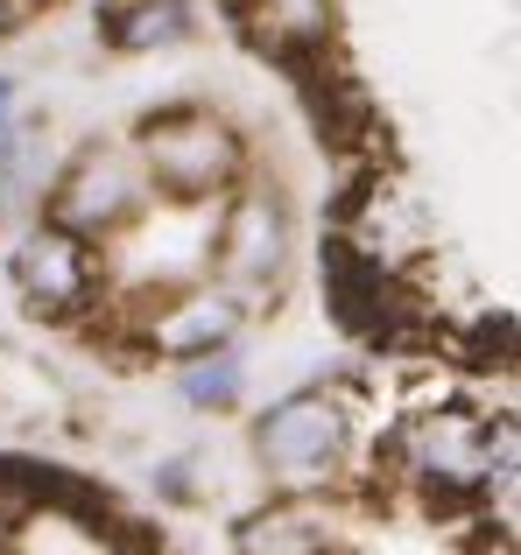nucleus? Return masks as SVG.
<instances>
[{
	"label": "nucleus",
	"instance_id": "obj_12",
	"mask_svg": "<svg viewBox=\"0 0 521 555\" xmlns=\"http://www.w3.org/2000/svg\"><path fill=\"white\" fill-rule=\"evenodd\" d=\"M22 14H28V8H22V0H0V42H8V36H14V28H22Z\"/></svg>",
	"mask_w": 521,
	"mask_h": 555
},
{
	"label": "nucleus",
	"instance_id": "obj_1",
	"mask_svg": "<svg viewBox=\"0 0 521 555\" xmlns=\"http://www.w3.org/2000/svg\"><path fill=\"white\" fill-rule=\"evenodd\" d=\"M395 472L416 478L437 506L480 500L494 492V478L508 486L514 478V429L508 422H486L472 408H430V415H409L395 436Z\"/></svg>",
	"mask_w": 521,
	"mask_h": 555
},
{
	"label": "nucleus",
	"instance_id": "obj_11",
	"mask_svg": "<svg viewBox=\"0 0 521 555\" xmlns=\"http://www.w3.org/2000/svg\"><path fill=\"white\" fill-rule=\"evenodd\" d=\"M14 149H22V134H14V120H8V113H0V169L14 163Z\"/></svg>",
	"mask_w": 521,
	"mask_h": 555
},
{
	"label": "nucleus",
	"instance_id": "obj_8",
	"mask_svg": "<svg viewBox=\"0 0 521 555\" xmlns=\"http://www.w3.org/2000/svg\"><path fill=\"white\" fill-rule=\"evenodd\" d=\"M240 555H339V528L317 514V492H282V506L240 528Z\"/></svg>",
	"mask_w": 521,
	"mask_h": 555
},
{
	"label": "nucleus",
	"instance_id": "obj_9",
	"mask_svg": "<svg viewBox=\"0 0 521 555\" xmlns=\"http://www.w3.org/2000/svg\"><path fill=\"white\" fill-rule=\"evenodd\" d=\"M191 8L183 0H106V14H99V36L113 42V50L141 56V50H169V42L191 36Z\"/></svg>",
	"mask_w": 521,
	"mask_h": 555
},
{
	"label": "nucleus",
	"instance_id": "obj_5",
	"mask_svg": "<svg viewBox=\"0 0 521 555\" xmlns=\"http://www.w3.org/2000/svg\"><path fill=\"white\" fill-rule=\"evenodd\" d=\"M289 254H296V225H289V204L275 197V190H226V211L212 218V260H219V274L233 288H275L289 268Z\"/></svg>",
	"mask_w": 521,
	"mask_h": 555
},
{
	"label": "nucleus",
	"instance_id": "obj_13",
	"mask_svg": "<svg viewBox=\"0 0 521 555\" xmlns=\"http://www.w3.org/2000/svg\"><path fill=\"white\" fill-rule=\"evenodd\" d=\"M14 106V78H8V70H0V113H8Z\"/></svg>",
	"mask_w": 521,
	"mask_h": 555
},
{
	"label": "nucleus",
	"instance_id": "obj_3",
	"mask_svg": "<svg viewBox=\"0 0 521 555\" xmlns=\"http://www.w3.org/2000/svg\"><path fill=\"white\" fill-rule=\"evenodd\" d=\"M345 450H353V415L325 387L289 393V401H275L254 422V457L275 492H325L339 478Z\"/></svg>",
	"mask_w": 521,
	"mask_h": 555
},
{
	"label": "nucleus",
	"instance_id": "obj_4",
	"mask_svg": "<svg viewBox=\"0 0 521 555\" xmlns=\"http://www.w3.org/2000/svg\"><path fill=\"white\" fill-rule=\"evenodd\" d=\"M149 204H155V190H149V169H141L135 141H99V149H85L78 163L56 177L42 218L78 232V240H113V232H127Z\"/></svg>",
	"mask_w": 521,
	"mask_h": 555
},
{
	"label": "nucleus",
	"instance_id": "obj_7",
	"mask_svg": "<svg viewBox=\"0 0 521 555\" xmlns=\"http://www.w3.org/2000/svg\"><path fill=\"white\" fill-rule=\"evenodd\" d=\"M240 310L233 296H212V288H169L155 296V317H149V345L163 359H198V352H219L233 338Z\"/></svg>",
	"mask_w": 521,
	"mask_h": 555
},
{
	"label": "nucleus",
	"instance_id": "obj_6",
	"mask_svg": "<svg viewBox=\"0 0 521 555\" xmlns=\"http://www.w3.org/2000/svg\"><path fill=\"white\" fill-rule=\"evenodd\" d=\"M99 282H106V274H99L92 240L50 225V218L14 246V288H22V302L36 317H85L92 296H99Z\"/></svg>",
	"mask_w": 521,
	"mask_h": 555
},
{
	"label": "nucleus",
	"instance_id": "obj_10",
	"mask_svg": "<svg viewBox=\"0 0 521 555\" xmlns=\"http://www.w3.org/2000/svg\"><path fill=\"white\" fill-rule=\"evenodd\" d=\"M240 387H247V373H240V359L226 352H198V359H183V401L191 408H212V415H219V408H233L240 401Z\"/></svg>",
	"mask_w": 521,
	"mask_h": 555
},
{
	"label": "nucleus",
	"instance_id": "obj_14",
	"mask_svg": "<svg viewBox=\"0 0 521 555\" xmlns=\"http://www.w3.org/2000/svg\"><path fill=\"white\" fill-rule=\"evenodd\" d=\"M22 8H50V0H22Z\"/></svg>",
	"mask_w": 521,
	"mask_h": 555
},
{
	"label": "nucleus",
	"instance_id": "obj_2",
	"mask_svg": "<svg viewBox=\"0 0 521 555\" xmlns=\"http://www.w3.org/2000/svg\"><path fill=\"white\" fill-rule=\"evenodd\" d=\"M135 155L149 169V190L169 204H219L226 190L240 183L247 155H240V134L212 113L183 106V113H155L135 134Z\"/></svg>",
	"mask_w": 521,
	"mask_h": 555
}]
</instances>
